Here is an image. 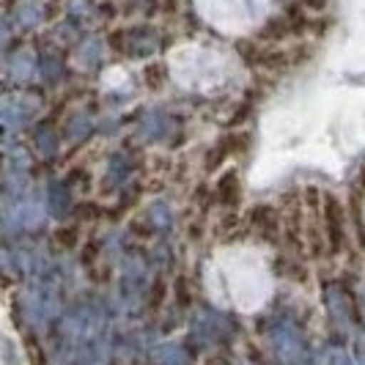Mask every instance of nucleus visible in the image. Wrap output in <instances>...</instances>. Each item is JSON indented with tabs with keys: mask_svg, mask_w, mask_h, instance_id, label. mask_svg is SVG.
I'll return each instance as SVG.
<instances>
[{
	"mask_svg": "<svg viewBox=\"0 0 365 365\" xmlns=\"http://www.w3.org/2000/svg\"><path fill=\"white\" fill-rule=\"evenodd\" d=\"M217 198L222 203H228V206L239 201V179H237V173L222 176V182L217 184Z\"/></svg>",
	"mask_w": 365,
	"mask_h": 365,
	"instance_id": "nucleus-1",
	"label": "nucleus"
},
{
	"mask_svg": "<svg viewBox=\"0 0 365 365\" xmlns=\"http://www.w3.org/2000/svg\"><path fill=\"white\" fill-rule=\"evenodd\" d=\"M55 239H61L63 245H74V231H58Z\"/></svg>",
	"mask_w": 365,
	"mask_h": 365,
	"instance_id": "nucleus-4",
	"label": "nucleus"
},
{
	"mask_svg": "<svg viewBox=\"0 0 365 365\" xmlns=\"http://www.w3.org/2000/svg\"><path fill=\"white\" fill-rule=\"evenodd\" d=\"M327 225H329V237H332V245L338 247L341 245V209L338 203L327 198Z\"/></svg>",
	"mask_w": 365,
	"mask_h": 365,
	"instance_id": "nucleus-2",
	"label": "nucleus"
},
{
	"mask_svg": "<svg viewBox=\"0 0 365 365\" xmlns=\"http://www.w3.org/2000/svg\"><path fill=\"white\" fill-rule=\"evenodd\" d=\"M302 3H305L308 9H313V11H324V9H327L329 0H302Z\"/></svg>",
	"mask_w": 365,
	"mask_h": 365,
	"instance_id": "nucleus-3",
	"label": "nucleus"
}]
</instances>
